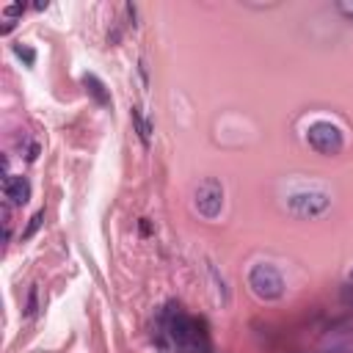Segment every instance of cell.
<instances>
[{
    "label": "cell",
    "instance_id": "6da1fadb",
    "mask_svg": "<svg viewBox=\"0 0 353 353\" xmlns=\"http://www.w3.org/2000/svg\"><path fill=\"white\" fill-rule=\"evenodd\" d=\"M248 287H251V292H254L256 298H262V301H276V298H281V292H284V279H281V273H279L273 265L259 262V265H254L251 273H248Z\"/></svg>",
    "mask_w": 353,
    "mask_h": 353
},
{
    "label": "cell",
    "instance_id": "7a4b0ae2",
    "mask_svg": "<svg viewBox=\"0 0 353 353\" xmlns=\"http://www.w3.org/2000/svg\"><path fill=\"white\" fill-rule=\"evenodd\" d=\"M306 143L320 152V154H339L342 146H345V138H342V130L331 121H314L309 124L306 130Z\"/></svg>",
    "mask_w": 353,
    "mask_h": 353
},
{
    "label": "cell",
    "instance_id": "3957f363",
    "mask_svg": "<svg viewBox=\"0 0 353 353\" xmlns=\"http://www.w3.org/2000/svg\"><path fill=\"white\" fill-rule=\"evenodd\" d=\"M193 204L204 218H218L223 210V185L215 176H207L204 182H199L196 193H193Z\"/></svg>",
    "mask_w": 353,
    "mask_h": 353
},
{
    "label": "cell",
    "instance_id": "277c9868",
    "mask_svg": "<svg viewBox=\"0 0 353 353\" xmlns=\"http://www.w3.org/2000/svg\"><path fill=\"white\" fill-rule=\"evenodd\" d=\"M171 336H174V342H176V347L182 353H207V342H204L201 331L185 314H176L171 320Z\"/></svg>",
    "mask_w": 353,
    "mask_h": 353
},
{
    "label": "cell",
    "instance_id": "5b68a950",
    "mask_svg": "<svg viewBox=\"0 0 353 353\" xmlns=\"http://www.w3.org/2000/svg\"><path fill=\"white\" fill-rule=\"evenodd\" d=\"M331 199L320 190H309V193H295L290 196V212L298 215V218H314V215H323L328 210Z\"/></svg>",
    "mask_w": 353,
    "mask_h": 353
},
{
    "label": "cell",
    "instance_id": "8992f818",
    "mask_svg": "<svg viewBox=\"0 0 353 353\" xmlns=\"http://www.w3.org/2000/svg\"><path fill=\"white\" fill-rule=\"evenodd\" d=\"M3 193H6V199L11 204H25L30 199V182L25 176H6Z\"/></svg>",
    "mask_w": 353,
    "mask_h": 353
},
{
    "label": "cell",
    "instance_id": "52a82bcc",
    "mask_svg": "<svg viewBox=\"0 0 353 353\" xmlns=\"http://www.w3.org/2000/svg\"><path fill=\"white\" fill-rule=\"evenodd\" d=\"M83 83H85V88L91 91V97H94L99 105H108V102H110V97H108L105 85H102V83H99L94 74H85V77H83Z\"/></svg>",
    "mask_w": 353,
    "mask_h": 353
},
{
    "label": "cell",
    "instance_id": "ba28073f",
    "mask_svg": "<svg viewBox=\"0 0 353 353\" xmlns=\"http://www.w3.org/2000/svg\"><path fill=\"white\" fill-rule=\"evenodd\" d=\"M41 221H44V212H36V215L30 218V223H28V229L22 232V237H25V240H28V237H33V232H36V229L41 226Z\"/></svg>",
    "mask_w": 353,
    "mask_h": 353
},
{
    "label": "cell",
    "instance_id": "9c48e42d",
    "mask_svg": "<svg viewBox=\"0 0 353 353\" xmlns=\"http://www.w3.org/2000/svg\"><path fill=\"white\" fill-rule=\"evenodd\" d=\"M14 52H17L19 58H25L28 63H33V58H36V55H33V50H30V47H22V44H17V47H14Z\"/></svg>",
    "mask_w": 353,
    "mask_h": 353
},
{
    "label": "cell",
    "instance_id": "30bf717a",
    "mask_svg": "<svg viewBox=\"0 0 353 353\" xmlns=\"http://www.w3.org/2000/svg\"><path fill=\"white\" fill-rule=\"evenodd\" d=\"M336 8H339L347 19H353V0H339V3H336Z\"/></svg>",
    "mask_w": 353,
    "mask_h": 353
},
{
    "label": "cell",
    "instance_id": "8fae6325",
    "mask_svg": "<svg viewBox=\"0 0 353 353\" xmlns=\"http://www.w3.org/2000/svg\"><path fill=\"white\" fill-rule=\"evenodd\" d=\"M6 14H8V17H17V14H22V6H8Z\"/></svg>",
    "mask_w": 353,
    "mask_h": 353
},
{
    "label": "cell",
    "instance_id": "7c38bea8",
    "mask_svg": "<svg viewBox=\"0 0 353 353\" xmlns=\"http://www.w3.org/2000/svg\"><path fill=\"white\" fill-rule=\"evenodd\" d=\"M350 279H353V270H350Z\"/></svg>",
    "mask_w": 353,
    "mask_h": 353
}]
</instances>
